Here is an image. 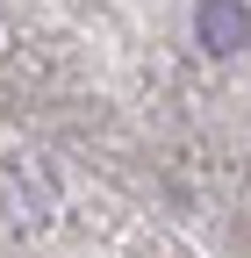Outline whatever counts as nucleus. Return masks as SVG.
Wrapping results in <instances>:
<instances>
[{"label": "nucleus", "mask_w": 251, "mask_h": 258, "mask_svg": "<svg viewBox=\"0 0 251 258\" xmlns=\"http://www.w3.org/2000/svg\"><path fill=\"white\" fill-rule=\"evenodd\" d=\"M194 36H201L208 57H237V50L251 43V15H244V0H201Z\"/></svg>", "instance_id": "1"}]
</instances>
